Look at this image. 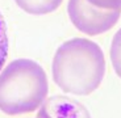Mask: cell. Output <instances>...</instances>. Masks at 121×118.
Returning <instances> with one entry per match:
<instances>
[{
  "label": "cell",
  "mask_w": 121,
  "mask_h": 118,
  "mask_svg": "<svg viewBox=\"0 0 121 118\" xmlns=\"http://www.w3.org/2000/svg\"><path fill=\"white\" fill-rule=\"evenodd\" d=\"M88 1L103 9H121V0H88Z\"/></svg>",
  "instance_id": "cell-8"
},
{
  "label": "cell",
  "mask_w": 121,
  "mask_h": 118,
  "mask_svg": "<svg viewBox=\"0 0 121 118\" xmlns=\"http://www.w3.org/2000/svg\"><path fill=\"white\" fill-rule=\"evenodd\" d=\"M37 118H91L80 102L66 96H53L43 101Z\"/></svg>",
  "instance_id": "cell-4"
},
{
  "label": "cell",
  "mask_w": 121,
  "mask_h": 118,
  "mask_svg": "<svg viewBox=\"0 0 121 118\" xmlns=\"http://www.w3.org/2000/svg\"><path fill=\"white\" fill-rule=\"evenodd\" d=\"M63 0H15L24 12L29 15H48L57 11Z\"/></svg>",
  "instance_id": "cell-5"
},
{
  "label": "cell",
  "mask_w": 121,
  "mask_h": 118,
  "mask_svg": "<svg viewBox=\"0 0 121 118\" xmlns=\"http://www.w3.org/2000/svg\"><path fill=\"white\" fill-rule=\"evenodd\" d=\"M67 12L74 26L87 36L111 30L121 16V9H103L88 0H69Z\"/></svg>",
  "instance_id": "cell-3"
},
{
  "label": "cell",
  "mask_w": 121,
  "mask_h": 118,
  "mask_svg": "<svg viewBox=\"0 0 121 118\" xmlns=\"http://www.w3.org/2000/svg\"><path fill=\"white\" fill-rule=\"evenodd\" d=\"M9 42H8V34H7V25L3 15L0 12V71L4 67V63L8 57Z\"/></svg>",
  "instance_id": "cell-7"
},
{
  "label": "cell",
  "mask_w": 121,
  "mask_h": 118,
  "mask_svg": "<svg viewBox=\"0 0 121 118\" xmlns=\"http://www.w3.org/2000/svg\"><path fill=\"white\" fill-rule=\"evenodd\" d=\"M111 62L116 75L121 79V28L116 32L111 45Z\"/></svg>",
  "instance_id": "cell-6"
},
{
  "label": "cell",
  "mask_w": 121,
  "mask_h": 118,
  "mask_svg": "<svg viewBox=\"0 0 121 118\" xmlns=\"http://www.w3.org/2000/svg\"><path fill=\"white\" fill-rule=\"evenodd\" d=\"M48 92L46 72L34 61L16 59L0 72V110L8 115L34 112Z\"/></svg>",
  "instance_id": "cell-2"
},
{
  "label": "cell",
  "mask_w": 121,
  "mask_h": 118,
  "mask_svg": "<svg viewBox=\"0 0 121 118\" xmlns=\"http://www.w3.org/2000/svg\"><path fill=\"white\" fill-rule=\"evenodd\" d=\"M53 80L66 93L87 96L100 87L105 75V58L97 43L73 38L58 47L52 66Z\"/></svg>",
  "instance_id": "cell-1"
}]
</instances>
